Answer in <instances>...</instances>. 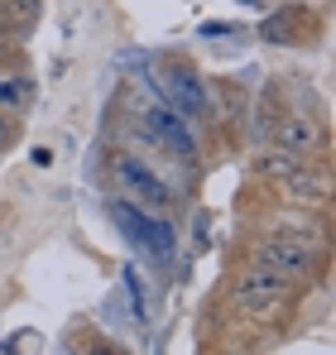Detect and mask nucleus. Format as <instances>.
<instances>
[{"label":"nucleus","mask_w":336,"mask_h":355,"mask_svg":"<svg viewBox=\"0 0 336 355\" xmlns=\"http://www.w3.org/2000/svg\"><path fill=\"white\" fill-rule=\"evenodd\" d=\"M140 135H144L154 149H168V154H178V159H187V164H197V154H202L197 130H192L183 116H173L164 101L140 106Z\"/></svg>","instance_id":"obj_4"},{"label":"nucleus","mask_w":336,"mask_h":355,"mask_svg":"<svg viewBox=\"0 0 336 355\" xmlns=\"http://www.w3.org/2000/svg\"><path fill=\"white\" fill-rule=\"evenodd\" d=\"M115 182H120V197L125 202H135V207H144L154 216H164L168 207H173V192H168V182L159 178V168L144 164V159H135V154H120L115 159Z\"/></svg>","instance_id":"obj_5"},{"label":"nucleus","mask_w":336,"mask_h":355,"mask_svg":"<svg viewBox=\"0 0 336 355\" xmlns=\"http://www.w3.org/2000/svg\"><path fill=\"white\" fill-rule=\"evenodd\" d=\"M125 288H130V297H135V317H140V322H149V317H144V293H140V279H135V269H125Z\"/></svg>","instance_id":"obj_13"},{"label":"nucleus","mask_w":336,"mask_h":355,"mask_svg":"<svg viewBox=\"0 0 336 355\" xmlns=\"http://www.w3.org/2000/svg\"><path fill=\"white\" fill-rule=\"evenodd\" d=\"M164 101L173 116H183L187 125L192 120H207V111H212V101H207V87H202V77L187 67V62H168L164 67Z\"/></svg>","instance_id":"obj_7"},{"label":"nucleus","mask_w":336,"mask_h":355,"mask_svg":"<svg viewBox=\"0 0 336 355\" xmlns=\"http://www.w3.org/2000/svg\"><path fill=\"white\" fill-rule=\"evenodd\" d=\"M106 216L140 254H149V264H168L178 254V231L168 226V216H154V211H144V207H135L125 197L106 202Z\"/></svg>","instance_id":"obj_3"},{"label":"nucleus","mask_w":336,"mask_h":355,"mask_svg":"<svg viewBox=\"0 0 336 355\" xmlns=\"http://www.w3.org/2000/svg\"><path fill=\"white\" fill-rule=\"evenodd\" d=\"M303 164H308V159H293V154H283L279 144H264V149L255 154V173L264 178L269 187H279L283 178H288V173H298Z\"/></svg>","instance_id":"obj_9"},{"label":"nucleus","mask_w":336,"mask_h":355,"mask_svg":"<svg viewBox=\"0 0 336 355\" xmlns=\"http://www.w3.org/2000/svg\"><path fill=\"white\" fill-rule=\"evenodd\" d=\"M293 302H298V288H293V284H283L279 274H269V269L250 264V259H245V264L230 274V284H226V307H230L240 322H255V327L288 317V312H293Z\"/></svg>","instance_id":"obj_2"},{"label":"nucleus","mask_w":336,"mask_h":355,"mask_svg":"<svg viewBox=\"0 0 336 355\" xmlns=\"http://www.w3.org/2000/svg\"><path fill=\"white\" fill-rule=\"evenodd\" d=\"M269 144H279L293 159H317L327 149V130H322V120L312 111H283L274 120V130H269Z\"/></svg>","instance_id":"obj_8"},{"label":"nucleus","mask_w":336,"mask_h":355,"mask_svg":"<svg viewBox=\"0 0 336 355\" xmlns=\"http://www.w3.org/2000/svg\"><path fill=\"white\" fill-rule=\"evenodd\" d=\"M82 355H130V351L106 341V336H96V331H82Z\"/></svg>","instance_id":"obj_11"},{"label":"nucleus","mask_w":336,"mask_h":355,"mask_svg":"<svg viewBox=\"0 0 336 355\" xmlns=\"http://www.w3.org/2000/svg\"><path fill=\"white\" fill-rule=\"evenodd\" d=\"M274 192H279V207L322 211V216H327V207H332V168H327V164H317V159H308L298 173L283 178Z\"/></svg>","instance_id":"obj_6"},{"label":"nucleus","mask_w":336,"mask_h":355,"mask_svg":"<svg viewBox=\"0 0 336 355\" xmlns=\"http://www.w3.org/2000/svg\"><path fill=\"white\" fill-rule=\"evenodd\" d=\"M29 96H34V82L0 67V116H19V111L29 106Z\"/></svg>","instance_id":"obj_10"},{"label":"nucleus","mask_w":336,"mask_h":355,"mask_svg":"<svg viewBox=\"0 0 336 355\" xmlns=\"http://www.w3.org/2000/svg\"><path fill=\"white\" fill-rule=\"evenodd\" d=\"M15 139H19V120H15V116H0V154H5V149H15Z\"/></svg>","instance_id":"obj_12"},{"label":"nucleus","mask_w":336,"mask_h":355,"mask_svg":"<svg viewBox=\"0 0 336 355\" xmlns=\"http://www.w3.org/2000/svg\"><path fill=\"white\" fill-rule=\"evenodd\" d=\"M245 259L279 274L283 284H293L298 293L312 288L322 274H327V245L317 240H303V236H279V231H264L245 245Z\"/></svg>","instance_id":"obj_1"}]
</instances>
